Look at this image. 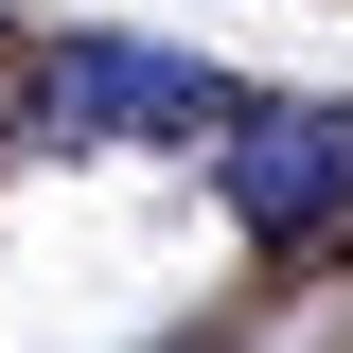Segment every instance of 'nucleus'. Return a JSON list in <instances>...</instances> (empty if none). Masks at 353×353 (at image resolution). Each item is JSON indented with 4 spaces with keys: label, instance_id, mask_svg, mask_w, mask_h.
I'll use <instances>...</instances> for the list:
<instances>
[{
    "label": "nucleus",
    "instance_id": "f257e3e1",
    "mask_svg": "<svg viewBox=\"0 0 353 353\" xmlns=\"http://www.w3.org/2000/svg\"><path fill=\"white\" fill-rule=\"evenodd\" d=\"M212 194L248 248H353V106H301V88H230L212 124Z\"/></svg>",
    "mask_w": 353,
    "mask_h": 353
},
{
    "label": "nucleus",
    "instance_id": "f03ea898",
    "mask_svg": "<svg viewBox=\"0 0 353 353\" xmlns=\"http://www.w3.org/2000/svg\"><path fill=\"white\" fill-rule=\"evenodd\" d=\"M230 124V71L176 36H53L36 53V141H212Z\"/></svg>",
    "mask_w": 353,
    "mask_h": 353
}]
</instances>
